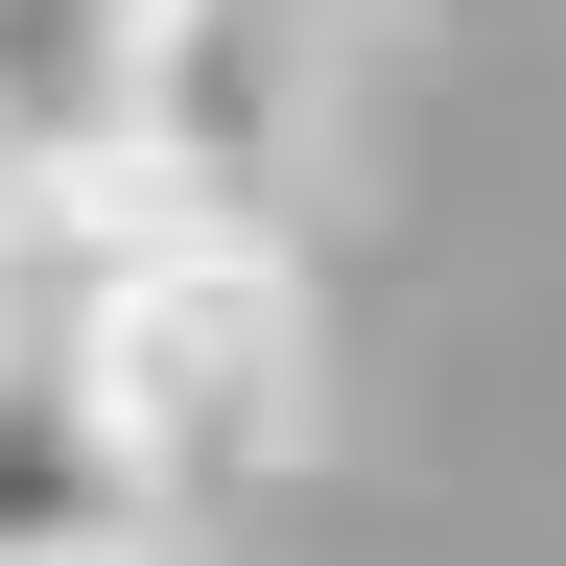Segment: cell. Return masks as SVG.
<instances>
[{"instance_id": "cell-1", "label": "cell", "mask_w": 566, "mask_h": 566, "mask_svg": "<svg viewBox=\"0 0 566 566\" xmlns=\"http://www.w3.org/2000/svg\"><path fill=\"white\" fill-rule=\"evenodd\" d=\"M71 354H95V401H118V449H142V495H166V520H212V495H260V472H307L331 354H307L283 237H237V212L142 237L95 307H71Z\"/></svg>"}, {"instance_id": "cell-2", "label": "cell", "mask_w": 566, "mask_h": 566, "mask_svg": "<svg viewBox=\"0 0 566 566\" xmlns=\"http://www.w3.org/2000/svg\"><path fill=\"white\" fill-rule=\"evenodd\" d=\"M118 142H142L189 212L283 237V166H307V0H142V48H118Z\"/></svg>"}, {"instance_id": "cell-6", "label": "cell", "mask_w": 566, "mask_h": 566, "mask_svg": "<svg viewBox=\"0 0 566 566\" xmlns=\"http://www.w3.org/2000/svg\"><path fill=\"white\" fill-rule=\"evenodd\" d=\"M0 189H24V142H0Z\"/></svg>"}, {"instance_id": "cell-4", "label": "cell", "mask_w": 566, "mask_h": 566, "mask_svg": "<svg viewBox=\"0 0 566 566\" xmlns=\"http://www.w3.org/2000/svg\"><path fill=\"white\" fill-rule=\"evenodd\" d=\"M0 354H24V260H0Z\"/></svg>"}, {"instance_id": "cell-3", "label": "cell", "mask_w": 566, "mask_h": 566, "mask_svg": "<svg viewBox=\"0 0 566 566\" xmlns=\"http://www.w3.org/2000/svg\"><path fill=\"white\" fill-rule=\"evenodd\" d=\"M142 520H166V495H142L95 354L24 331V354H0V566H71V543H142Z\"/></svg>"}, {"instance_id": "cell-5", "label": "cell", "mask_w": 566, "mask_h": 566, "mask_svg": "<svg viewBox=\"0 0 566 566\" xmlns=\"http://www.w3.org/2000/svg\"><path fill=\"white\" fill-rule=\"evenodd\" d=\"M71 566H166V543H71Z\"/></svg>"}]
</instances>
